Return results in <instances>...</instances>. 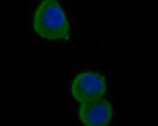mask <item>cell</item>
<instances>
[{
	"label": "cell",
	"instance_id": "obj_2",
	"mask_svg": "<svg viewBox=\"0 0 158 126\" xmlns=\"http://www.w3.org/2000/svg\"><path fill=\"white\" fill-rule=\"evenodd\" d=\"M106 90V79L96 72H85L77 75L71 84L72 96L81 103L101 98Z\"/></svg>",
	"mask_w": 158,
	"mask_h": 126
},
{
	"label": "cell",
	"instance_id": "obj_3",
	"mask_svg": "<svg viewBox=\"0 0 158 126\" xmlns=\"http://www.w3.org/2000/svg\"><path fill=\"white\" fill-rule=\"evenodd\" d=\"M113 109L108 101L98 98L81 103L79 117L86 126H106L111 120Z\"/></svg>",
	"mask_w": 158,
	"mask_h": 126
},
{
	"label": "cell",
	"instance_id": "obj_1",
	"mask_svg": "<svg viewBox=\"0 0 158 126\" xmlns=\"http://www.w3.org/2000/svg\"><path fill=\"white\" fill-rule=\"evenodd\" d=\"M33 29L38 36L49 41L69 38V22L57 0L40 2L33 17Z\"/></svg>",
	"mask_w": 158,
	"mask_h": 126
}]
</instances>
